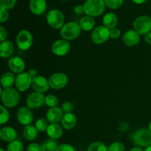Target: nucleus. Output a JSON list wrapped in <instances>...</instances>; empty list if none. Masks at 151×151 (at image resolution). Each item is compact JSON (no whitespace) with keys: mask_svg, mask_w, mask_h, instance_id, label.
<instances>
[{"mask_svg":"<svg viewBox=\"0 0 151 151\" xmlns=\"http://www.w3.org/2000/svg\"><path fill=\"white\" fill-rule=\"evenodd\" d=\"M47 22L52 29H60L65 24V16L60 10L53 9L47 13Z\"/></svg>","mask_w":151,"mask_h":151,"instance_id":"5","label":"nucleus"},{"mask_svg":"<svg viewBox=\"0 0 151 151\" xmlns=\"http://www.w3.org/2000/svg\"><path fill=\"white\" fill-rule=\"evenodd\" d=\"M45 103V97L43 93L33 91L28 95L26 100L27 107L30 109H37L41 108Z\"/></svg>","mask_w":151,"mask_h":151,"instance_id":"11","label":"nucleus"},{"mask_svg":"<svg viewBox=\"0 0 151 151\" xmlns=\"http://www.w3.org/2000/svg\"><path fill=\"white\" fill-rule=\"evenodd\" d=\"M87 151H108V147L101 142H94L89 145Z\"/></svg>","mask_w":151,"mask_h":151,"instance_id":"29","label":"nucleus"},{"mask_svg":"<svg viewBox=\"0 0 151 151\" xmlns=\"http://www.w3.org/2000/svg\"><path fill=\"white\" fill-rule=\"evenodd\" d=\"M49 84L52 89L60 90L65 88L68 84V78L63 72H56L49 78Z\"/></svg>","mask_w":151,"mask_h":151,"instance_id":"9","label":"nucleus"},{"mask_svg":"<svg viewBox=\"0 0 151 151\" xmlns=\"http://www.w3.org/2000/svg\"><path fill=\"white\" fill-rule=\"evenodd\" d=\"M32 78L28 74V72H24L18 74L16 78V83H15L16 89L22 92L26 91L32 86Z\"/></svg>","mask_w":151,"mask_h":151,"instance_id":"13","label":"nucleus"},{"mask_svg":"<svg viewBox=\"0 0 151 151\" xmlns=\"http://www.w3.org/2000/svg\"><path fill=\"white\" fill-rule=\"evenodd\" d=\"M16 138H17V132L12 127H3L0 131V139L3 142L10 143L16 140Z\"/></svg>","mask_w":151,"mask_h":151,"instance_id":"19","label":"nucleus"},{"mask_svg":"<svg viewBox=\"0 0 151 151\" xmlns=\"http://www.w3.org/2000/svg\"><path fill=\"white\" fill-rule=\"evenodd\" d=\"M46 132L50 139L56 140L60 139L63 134V128L58 123H50Z\"/></svg>","mask_w":151,"mask_h":151,"instance_id":"21","label":"nucleus"},{"mask_svg":"<svg viewBox=\"0 0 151 151\" xmlns=\"http://www.w3.org/2000/svg\"><path fill=\"white\" fill-rule=\"evenodd\" d=\"M49 125L50 124H49L48 120L47 119H45V118H39L35 122V127L38 130V132H44V131H47Z\"/></svg>","mask_w":151,"mask_h":151,"instance_id":"30","label":"nucleus"},{"mask_svg":"<svg viewBox=\"0 0 151 151\" xmlns=\"http://www.w3.org/2000/svg\"><path fill=\"white\" fill-rule=\"evenodd\" d=\"M145 41L149 45H151V32L145 35Z\"/></svg>","mask_w":151,"mask_h":151,"instance_id":"43","label":"nucleus"},{"mask_svg":"<svg viewBox=\"0 0 151 151\" xmlns=\"http://www.w3.org/2000/svg\"><path fill=\"white\" fill-rule=\"evenodd\" d=\"M86 16L98 17L101 16L106 9L104 0H86L83 4Z\"/></svg>","mask_w":151,"mask_h":151,"instance_id":"2","label":"nucleus"},{"mask_svg":"<svg viewBox=\"0 0 151 151\" xmlns=\"http://www.w3.org/2000/svg\"><path fill=\"white\" fill-rule=\"evenodd\" d=\"M32 88L35 91L44 93L48 91L50 87L49 81L42 75H37L32 80Z\"/></svg>","mask_w":151,"mask_h":151,"instance_id":"14","label":"nucleus"},{"mask_svg":"<svg viewBox=\"0 0 151 151\" xmlns=\"http://www.w3.org/2000/svg\"><path fill=\"white\" fill-rule=\"evenodd\" d=\"M74 11H75V13H77L78 15H81L82 13H85L83 5H82V4H78V5H76L75 7V8H74Z\"/></svg>","mask_w":151,"mask_h":151,"instance_id":"42","label":"nucleus"},{"mask_svg":"<svg viewBox=\"0 0 151 151\" xmlns=\"http://www.w3.org/2000/svg\"><path fill=\"white\" fill-rule=\"evenodd\" d=\"M64 113L61 108L54 107L50 108L46 114V119L48 120L50 123H58L61 122Z\"/></svg>","mask_w":151,"mask_h":151,"instance_id":"17","label":"nucleus"},{"mask_svg":"<svg viewBox=\"0 0 151 151\" xmlns=\"http://www.w3.org/2000/svg\"><path fill=\"white\" fill-rule=\"evenodd\" d=\"M145 151H151V146H149V147H146L145 150Z\"/></svg>","mask_w":151,"mask_h":151,"instance_id":"47","label":"nucleus"},{"mask_svg":"<svg viewBox=\"0 0 151 151\" xmlns=\"http://www.w3.org/2000/svg\"><path fill=\"white\" fill-rule=\"evenodd\" d=\"M140 38V35L138 32L134 29H129L122 35V42L127 47H134L139 43Z\"/></svg>","mask_w":151,"mask_h":151,"instance_id":"16","label":"nucleus"},{"mask_svg":"<svg viewBox=\"0 0 151 151\" xmlns=\"http://www.w3.org/2000/svg\"><path fill=\"white\" fill-rule=\"evenodd\" d=\"M1 113H0V125H4L8 122L10 119V113H9L7 108L4 106L3 105L0 106Z\"/></svg>","mask_w":151,"mask_h":151,"instance_id":"32","label":"nucleus"},{"mask_svg":"<svg viewBox=\"0 0 151 151\" xmlns=\"http://www.w3.org/2000/svg\"><path fill=\"white\" fill-rule=\"evenodd\" d=\"M23 136L25 139L27 141H34L38 137V131L33 125H27L24 128Z\"/></svg>","mask_w":151,"mask_h":151,"instance_id":"26","label":"nucleus"},{"mask_svg":"<svg viewBox=\"0 0 151 151\" xmlns=\"http://www.w3.org/2000/svg\"><path fill=\"white\" fill-rule=\"evenodd\" d=\"M135 4H144L147 1V0H132Z\"/></svg>","mask_w":151,"mask_h":151,"instance_id":"45","label":"nucleus"},{"mask_svg":"<svg viewBox=\"0 0 151 151\" xmlns=\"http://www.w3.org/2000/svg\"><path fill=\"white\" fill-rule=\"evenodd\" d=\"M14 52V46L12 41L5 40L0 44V56L2 58H11Z\"/></svg>","mask_w":151,"mask_h":151,"instance_id":"22","label":"nucleus"},{"mask_svg":"<svg viewBox=\"0 0 151 151\" xmlns=\"http://www.w3.org/2000/svg\"><path fill=\"white\" fill-rule=\"evenodd\" d=\"M7 65L10 72L13 73L20 74L24 72V70L25 69L24 61L22 58L19 56H13L10 58L7 62Z\"/></svg>","mask_w":151,"mask_h":151,"instance_id":"15","label":"nucleus"},{"mask_svg":"<svg viewBox=\"0 0 151 151\" xmlns=\"http://www.w3.org/2000/svg\"><path fill=\"white\" fill-rule=\"evenodd\" d=\"M91 38L95 44H103L110 38V29L105 26H97L92 30Z\"/></svg>","mask_w":151,"mask_h":151,"instance_id":"8","label":"nucleus"},{"mask_svg":"<svg viewBox=\"0 0 151 151\" xmlns=\"http://www.w3.org/2000/svg\"><path fill=\"white\" fill-rule=\"evenodd\" d=\"M134 29L140 35L149 33L151 32V17L147 15L139 16L134 22Z\"/></svg>","mask_w":151,"mask_h":151,"instance_id":"6","label":"nucleus"},{"mask_svg":"<svg viewBox=\"0 0 151 151\" xmlns=\"http://www.w3.org/2000/svg\"><path fill=\"white\" fill-rule=\"evenodd\" d=\"M103 26L107 27L108 29H111L115 28L118 24V17L115 13L112 12H109L105 14L103 18Z\"/></svg>","mask_w":151,"mask_h":151,"instance_id":"23","label":"nucleus"},{"mask_svg":"<svg viewBox=\"0 0 151 151\" xmlns=\"http://www.w3.org/2000/svg\"><path fill=\"white\" fill-rule=\"evenodd\" d=\"M0 151H6V150H4L3 148H1V149H0Z\"/></svg>","mask_w":151,"mask_h":151,"instance_id":"49","label":"nucleus"},{"mask_svg":"<svg viewBox=\"0 0 151 151\" xmlns=\"http://www.w3.org/2000/svg\"><path fill=\"white\" fill-rule=\"evenodd\" d=\"M148 129L150 130V131H151V121H150V123H149V126H148Z\"/></svg>","mask_w":151,"mask_h":151,"instance_id":"48","label":"nucleus"},{"mask_svg":"<svg viewBox=\"0 0 151 151\" xmlns=\"http://www.w3.org/2000/svg\"><path fill=\"white\" fill-rule=\"evenodd\" d=\"M29 7L33 14L40 16L46 11L47 1L46 0H30Z\"/></svg>","mask_w":151,"mask_h":151,"instance_id":"18","label":"nucleus"},{"mask_svg":"<svg viewBox=\"0 0 151 151\" xmlns=\"http://www.w3.org/2000/svg\"><path fill=\"white\" fill-rule=\"evenodd\" d=\"M16 0H0V8L8 10L16 5Z\"/></svg>","mask_w":151,"mask_h":151,"instance_id":"34","label":"nucleus"},{"mask_svg":"<svg viewBox=\"0 0 151 151\" xmlns=\"http://www.w3.org/2000/svg\"><path fill=\"white\" fill-rule=\"evenodd\" d=\"M79 25L82 30L90 31L91 29H94V26H95V20L93 17L85 16L80 20Z\"/></svg>","mask_w":151,"mask_h":151,"instance_id":"25","label":"nucleus"},{"mask_svg":"<svg viewBox=\"0 0 151 151\" xmlns=\"http://www.w3.org/2000/svg\"><path fill=\"white\" fill-rule=\"evenodd\" d=\"M27 151H41V145L38 143H30L27 146Z\"/></svg>","mask_w":151,"mask_h":151,"instance_id":"40","label":"nucleus"},{"mask_svg":"<svg viewBox=\"0 0 151 151\" xmlns=\"http://www.w3.org/2000/svg\"><path fill=\"white\" fill-rule=\"evenodd\" d=\"M6 151H24V145L19 140L16 139L9 143Z\"/></svg>","mask_w":151,"mask_h":151,"instance_id":"28","label":"nucleus"},{"mask_svg":"<svg viewBox=\"0 0 151 151\" xmlns=\"http://www.w3.org/2000/svg\"><path fill=\"white\" fill-rule=\"evenodd\" d=\"M59 103L58 98L54 94H49L45 97V104L49 108L57 107Z\"/></svg>","mask_w":151,"mask_h":151,"instance_id":"31","label":"nucleus"},{"mask_svg":"<svg viewBox=\"0 0 151 151\" xmlns=\"http://www.w3.org/2000/svg\"><path fill=\"white\" fill-rule=\"evenodd\" d=\"M121 35V30L119 28H113L110 29V38L112 39H117L120 37Z\"/></svg>","mask_w":151,"mask_h":151,"instance_id":"39","label":"nucleus"},{"mask_svg":"<svg viewBox=\"0 0 151 151\" xmlns=\"http://www.w3.org/2000/svg\"><path fill=\"white\" fill-rule=\"evenodd\" d=\"M55 151H76L75 147L70 144H61L59 145Z\"/></svg>","mask_w":151,"mask_h":151,"instance_id":"37","label":"nucleus"},{"mask_svg":"<svg viewBox=\"0 0 151 151\" xmlns=\"http://www.w3.org/2000/svg\"><path fill=\"white\" fill-rule=\"evenodd\" d=\"M124 0H104L107 7L111 10H116L119 8L123 4Z\"/></svg>","mask_w":151,"mask_h":151,"instance_id":"33","label":"nucleus"},{"mask_svg":"<svg viewBox=\"0 0 151 151\" xmlns=\"http://www.w3.org/2000/svg\"><path fill=\"white\" fill-rule=\"evenodd\" d=\"M61 109L64 114L72 113L74 109V105L73 103H70V102H65L62 104Z\"/></svg>","mask_w":151,"mask_h":151,"instance_id":"36","label":"nucleus"},{"mask_svg":"<svg viewBox=\"0 0 151 151\" xmlns=\"http://www.w3.org/2000/svg\"><path fill=\"white\" fill-rule=\"evenodd\" d=\"M16 78L14 73L12 72H4L1 77V86L3 88H10L16 83Z\"/></svg>","mask_w":151,"mask_h":151,"instance_id":"24","label":"nucleus"},{"mask_svg":"<svg viewBox=\"0 0 151 151\" xmlns=\"http://www.w3.org/2000/svg\"><path fill=\"white\" fill-rule=\"evenodd\" d=\"M108 151H125V145L120 142H115L108 147Z\"/></svg>","mask_w":151,"mask_h":151,"instance_id":"35","label":"nucleus"},{"mask_svg":"<svg viewBox=\"0 0 151 151\" xmlns=\"http://www.w3.org/2000/svg\"><path fill=\"white\" fill-rule=\"evenodd\" d=\"M7 38V31L3 26H0V41L1 42L5 41Z\"/></svg>","mask_w":151,"mask_h":151,"instance_id":"41","label":"nucleus"},{"mask_svg":"<svg viewBox=\"0 0 151 151\" xmlns=\"http://www.w3.org/2000/svg\"><path fill=\"white\" fill-rule=\"evenodd\" d=\"M133 143L140 147L151 146V131L147 128H139L131 135Z\"/></svg>","mask_w":151,"mask_h":151,"instance_id":"3","label":"nucleus"},{"mask_svg":"<svg viewBox=\"0 0 151 151\" xmlns=\"http://www.w3.org/2000/svg\"><path fill=\"white\" fill-rule=\"evenodd\" d=\"M77 122H78V119L73 113H67L64 114L63 115L61 120V125L63 129L69 131V130L73 129L76 126Z\"/></svg>","mask_w":151,"mask_h":151,"instance_id":"20","label":"nucleus"},{"mask_svg":"<svg viewBox=\"0 0 151 151\" xmlns=\"http://www.w3.org/2000/svg\"><path fill=\"white\" fill-rule=\"evenodd\" d=\"M52 52L55 55L62 57L69 53L71 49L69 42L64 39H58L52 45Z\"/></svg>","mask_w":151,"mask_h":151,"instance_id":"12","label":"nucleus"},{"mask_svg":"<svg viewBox=\"0 0 151 151\" xmlns=\"http://www.w3.org/2000/svg\"><path fill=\"white\" fill-rule=\"evenodd\" d=\"M9 19V13L5 9L0 8V22L4 23Z\"/></svg>","mask_w":151,"mask_h":151,"instance_id":"38","label":"nucleus"},{"mask_svg":"<svg viewBox=\"0 0 151 151\" xmlns=\"http://www.w3.org/2000/svg\"><path fill=\"white\" fill-rule=\"evenodd\" d=\"M0 95L2 105L7 109L16 107L20 101L21 96L19 91L13 87L6 88H1Z\"/></svg>","mask_w":151,"mask_h":151,"instance_id":"1","label":"nucleus"},{"mask_svg":"<svg viewBox=\"0 0 151 151\" xmlns=\"http://www.w3.org/2000/svg\"><path fill=\"white\" fill-rule=\"evenodd\" d=\"M81 28L79 24L75 22H69L66 23L60 29V35L62 39L66 41H72L80 36L81 33Z\"/></svg>","mask_w":151,"mask_h":151,"instance_id":"4","label":"nucleus"},{"mask_svg":"<svg viewBox=\"0 0 151 151\" xmlns=\"http://www.w3.org/2000/svg\"><path fill=\"white\" fill-rule=\"evenodd\" d=\"M58 147V143L56 139H48L41 144V151H55Z\"/></svg>","mask_w":151,"mask_h":151,"instance_id":"27","label":"nucleus"},{"mask_svg":"<svg viewBox=\"0 0 151 151\" xmlns=\"http://www.w3.org/2000/svg\"><path fill=\"white\" fill-rule=\"evenodd\" d=\"M28 74L30 75L31 78H35V76H37V75H38V72H37L36 69H29V70L28 71Z\"/></svg>","mask_w":151,"mask_h":151,"instance_id":"44","label":"nucleus"},{"mask_svg":"<svg viewBox=\"0 0 151 151\" xmlns=\"http://www.w3.org/2000/svg\"><path fill=\"white\" fill-rule=\"evenodd\" d=\"M16 119L21 125L27 126L33 122V113L29 108L21 107L16 112Z\"/></svg>","mask_w":151,"mask_h":151,"instance_id":"10","label":"nucleus"},{"mask_svg":"<svg viewBox=\"0 0 151 151\" xmlns=\"http://www.w3.org/2000/svg\"><path fill=\"white\" fill-rule=\"evenodd\" d=\"M130 151H143V150L140 147H134L130 150Z\"/></svg>","mask_w":151,"mask_h":151,"instance_id":"46","label":"nucleus"},{"mask_svg":"<svg viewBox=\"0 0 151 151\" xmlns=\"http://www.w3.org/2000/svg\"><path fill=\"white\" fill-rule=\"evenodd\" d=\"M16 43L20 50L26 51L32 47L33 43V36L29 30L22 29L16 35Z\"/></svg>","mask_w":151,"mask_h":151,"instance_id":"7","label":"nucleus"}]
</instances>
